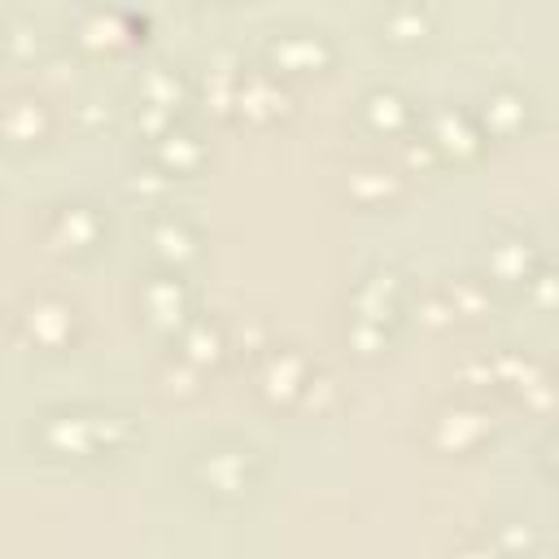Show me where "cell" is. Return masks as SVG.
I'll list each match as a JSON object with an SVG mask.
<instances>
[{
	"label": "cell",
	"mask_w": 559,
	"mask_h": 559,
	"mask_svg": "<svg viewBox=\"0 0 559 559\" xmlns=\"http://www.w3.org/2000/svg\"><path fill=\"white\" fill-rule=\"evenodd\" d=\"M249 467H253V450H201V459H197V472H205V489L218 498L249 493V485H253Z\"/></svg>",
	"instance_id": "obj_1"
}]
</instances>
